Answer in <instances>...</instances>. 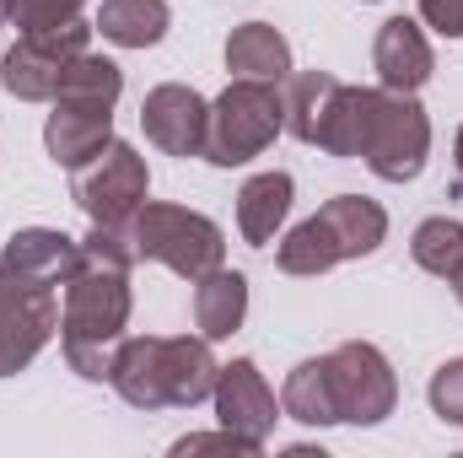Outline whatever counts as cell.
Returning a JSON list of instances; mask_svg holds the SVG:
<instances>
[{
  "label": "cell",
  "instance_id": "1",
  "mask_svg": "<svg viewBox=\"0 0 463 458\" xmlns=\"http://www.w3.org/2000/svg\"><path fill=\"white\" fill-rule=\"evenodd\" d=\"M129 270L135 253L118 227H92L76 248V270L60 302V345L71 372L103 383L114 372V350L129 329Z\"/></svg>",
  "mask_w": 463,
  "mask_h": 458
},
{
  "label": "cell",
  "instance_id": "2",
  "mask_svg": "<svg viewBox=\"0 0 463 458\" xmlns=\"http://www.w3.org/2000/svg\"><path fill=\"white\" fill-rule=\"evenodd\" d=\"M216 356L205 335H124L109 383L135 410H189L216 388Z\"/></svg>",
  "mask_w": 463,
  "mask_h": 458
},
{
  "label": "cell",
  "instance_id": "3",
  "mask_svg": "<svg viewBox=\"0 0 463 458\" xmlns=\"http://www.w3.org/2000/svg\"><path fill=\"white\" fill-rule=\"evenodd\" d=\"M350 157H361L383 184H410V178H420V167H426V157H431V119L415 103V92L361 87V92H355Z\"/></svg>",
  "mask_w": 463,
  "mask_h": 458
},
{
  "label": "cell",
  "instance_id": "4",
  "mask_svg": "<svg viewBox=\"0 0 463 458\" xmlns=\"http://www.w3.org/2000/svg\"><path fill=\"white\" fill-rule=\"evenodd\" d=\"M388 237V211L366 195H335L318 216H307L302 227L286 232V243L275 248V264L286 275H324L345 259L377 253V243Z\"/></svg>",
  "mask_w": 463,
  "mask_h": 458
},
{
  "label": "cell",
  "instance_id": "5",
  "mask_svg": "<svg viewBox=\"0 0 463 458\" xmlns=\"http://www.w3.org/2000/svg\"><path fill=\"white\" fill-rule=\"evenodd\" d=\"M118 232H124L135 264L151 259V264H167V270L184 275V281H200V275L222 270V259H227L222 227H216L211 216H200V211H184V205H156V200H146Z\"/></svg>",
  "mask_w": 463,
  "mask_h": 458
},
{
  "label": "cell",
  "instance_id": "6",
  "mask_svg": "<svg viewBox=\"0 0 463 458\" xmlns=\"http://www.w3.org/2000/svg\"><path fill=\"white\" fill-rule=\"evenodd\" d=\"M280 129H286L280 87H269V81H237V76H232V87L211 103L205 162H211V167H242V162H253Z\"/></svg>",
  "mask_w": 463,
  "mask_h": 458
},
{
  "label": "cell",
  "instance_id": "7",
  "mask_svg": "<svg viewBox=\"0 0 463 458\" xmlns=\"http://www.w3.org/2000/svg\"><path fill=\"white\" fill-rule=\"evenodd\" d=\"M151 195L146 157L129 140H109L98 157L71 167V200L92 216V227H124Z\"/></svg>",
  "mask_w": 463,
  "mask_h": 458
},
{
  "label": "cell",
  "instance_id": "8",
  "mask_svg": "<svg viewBox=\"0 0 463 458\" xmlns=\"http://www.w3.org/2000/svg\"><path fill=\"white\" fill-rule=\"evenodd\" d=\"M92 22H60V27H43V33H22L5 60H0V87L16 98V103H54L60 92V76L76 54H87L92 43Z\"/></svg>",
  "mask_w": 463,
  "mask_h": 458
},
{
  "label": "cell",
  "instance_id": "9",
  "mask_svg": "<svg viewBox=\"0 0 463 458\" xmlns=\"http://www.w3.org/2000/svg\"><path fill=\"white\" fill-rule=\"evenodd\" d=\"M329 383H335V410L340 426H377L393 415L399 405V377L388 367V356L366 340H345L335 345L329 356Z\"/></svg>",
  "mask_w": 463,
  "mask_h": 458
},
{
  "label": "cell",
  "instance_id": "10",
  "mask_svg": "<svg viewBox=\"0 0 463 458\" xmlns=\"http://www.w3.org/2000/svg\"><path fill=\"white\" fill-rule=\"evenodd\" d=\"M54 335H60L54 286L0 275V377H16Z\"/></svg>",
  "mask_w": 463,
  "mask_h": 458
},
{
  "label": "cell",
  "instance_id": "11",
  "mask_svg": "<svg viewBox=\"0 0 463 458\" xmlns=\"http://www.w3.org/2000/svg\"><path fill=\"white\" fill-rule=\"evenodd\" d=\"M140 129L156 151L167 157H205V129H211V103L184 87V81H162L146 92L140 103Z\"/></svg>",
  "mask_w": 463,
  "mask_h": 458
},
{
  "label": "cell",
  "instance_id": "12",
  "mask_svg": "<svg viewBox=\"0 0 463 458\" xmlns=\"http://www.w3.org/2000/svg\"><path fill=\"white\" fill-rule=\"evenodd\" d=\"M211 399H216V421H222L227 432L259 443V448L269 443V432H275V421H280V405H275V394H269L259 361H248V356L227 361V367L216 372Z\"/></svg>",
  "mask_w": 463,
  "mask_h": 458
},
{
  "label": "cell",
  "instance_id": "13",
  "mask_svg": "<svg viewBox=\"0 0 463 458\" xmlns=\"http://www.w3.org/2000/svg\"><path fill=\"white\" fill-rule=\"evenodd\" d=\"M372 65H377V81H383L388 92H420V87L431 81V71H437L431 43H426L420 22H410V16H388V22L377 27Z\"/></svg>",
  "mask_w": 463,
  "mask_h": 458
},
{
  "label": "cell",
  "instance_id": "14",
  "mask_svg": "<svg viewBox=\"0 0 463 458\" xmlns=\"http://www.w3.org/2000/svg\"><path fill=\"white\" fill-rule=\"evenodd\" d=\"M76 248H81L76 237H65L54 227H22L0 248V275L38 281V286H65L71 270H76Z\"/></svg>",
  "mask_w": 463,
  "mask_h": 458
},
{
  "label": "cell",
  "instance_id": "15",
  "mask_svg": "<svg viewBox=\"0 0 463 458\" xmlns=\"http://www.w3.org/2000/svg\"><path fill=\"white\" fill-rule=\"evenodd\" d=\"M114 140V109H87V103H60L43 119V146L60 167H81Z\"/></svg>",
  "mask_w": 463,
  "mask_h": 458
},
{
  "label": "cell",
  "instance_id": "16",
  "mask_svg": "<svg viewBox=\"0 0 463 458\" xmlns=\"http://www.w3.org/2000/svg\"><path fill=\"white\" fill-rule=\"evenodd\" d=\"M227 71L237 81L286 87V76H291V43L269 22H242V27H232V38H227Z\"/></svg>",
  "mask_w": 463,
  "mask_h": 458
},
{
  "label": "cell",
  "instance_id": "17",
  "mask_svg": "<svg viewBox=\"0 0 463 458\" xmlns=\"http://www.w3.org/2000/svg\"><path fill=\"white\" fill-rule=\"evenodd\" d=\"M291 195H297L291 173H253L237 189V232H242V243L269 248L280 222L291 216Z\"/></svg>",
  "mask_w": 463,
  "mask_h": 458
},
{
  "label": "cell",
  "instance_id": "18",
  "mask_svg": "<svg viewBox=\"0 0 463 458\" xmlns=\"http://www.w3.org/2000/svg\"><path fill=\"white\" fill-rule=\"evenodd\" d=\"M340 76H329V71H291L286 76V92H280V103H286V129L302 140V146H318L324 140V124L335 114V98H340Z\"/></svg>",
  "mask_w": 463,
  "mask_h": 458
},
{
  "label": "cell",
  "instance_id": "19",
  "mask_svg": "<svg viewBox=\"0 0 463 458\" xmlns=\"http://www.w3.org/2000/svg\"><path fill=\"white\" fill-rule=\"evenodd\" d=\"M248 319V281L237 270H211L194 281V324L205 340H232Z\"/></svg>",
  "mask_w": 463,
  "mask_h": 458
},
{
  "label": "cell",
  "instance_id": "20",
  "mask_svg": "<svg viewBox=\"0 0 463 458\" xmlns=\"http://www.w3.org/2000/svg\"><path fill=\"white\" fill-rule=\"evenodd\" d=\"M92 27L118 49H151V43L167 38L173 11H167V0H103Z\"/></svg>",
  "mask_w": 463,
  "mask_h": 458
},
{
  "label": "cell",
  "instance_id": "21",
  "mask_svg": "<svg viewBox=\"0 0 463 458\" xmlns=\"http://www.w3.org/2000/svg\"><path fill=\"white\" fill-rule=\"evenodd\" d=\"M280 415L302 421V426H340V410H335V383H329V361H302L291 367L286 388H280Z\"/></svg>",
  "mask_w": 463,
  "mask_h": 458
},
{
  "label": "cell",
  "instance_id": "22",
  "mask_svg": "<svg viewBox=\"0 0 463 458\" xmlns=\"http://www.w3.org/2000/svg\"><path fill=\"white\" fill-rule=\"evenodd\" d=\"M118 92H124V71H118L114 60H103V54H76L71 65H65V76H60V103H87V109H114Z\"/></svg>",
  "mask_w": 463,
  "mask_h": 458
},
{
  "label": "cell",
  "instance_id": "23",
  "mask_svg": "<svg viewBox=\"0 0 463 458\" xmlns=\"http://www.w3.org/2000/svg\"><path fill=\"white\" fill-rule=\"evenodd\" d=\"M410 253H415V264L426 275L453 281L458 264H463V222H453V216H426L415 227V237H410Z\"/></svg>",
  "mask_w": 463,
  "mask_h": 458
},
{
  "label": "cell",
  "instance_id": "24",
  "mask_svg": "<svg viewBox=\"0 0 463 458\" xmlns=\"http://www.w3.org/2000/svg\"><path fill=\"white\" fill-rule=\"evenodd\" d=\"M76 16H81V0H5V22H16L22 33H43Z\"/></svg>",
  "mask_w": 463,
  "mask_h": 458
},
{
  "label": "cell",
  "instance_id": "25",
  "mask_svg": "<svg viewBox=\"0 0 463 458\" xmlns=\"http://www.w3.org/2000/svg\"><path fill=\"white\" fill-rule=\"evenodd\" d=\"M426 399H431L437 421H448V426H463V356L442 361V367L431 372V388H426Z\"/></svg>",
  "mask_w": 463,
  "mask_h": 458
},
{
  "label": "cell",
  "instance_id": "26",
  "mask_svg": "<svg viewBox=\"0 0 463 458\" xmlns=\"http://www.w3.org/2000/svg\"><path fill=\"white\" fill-rule=\"evenodd\" d=\"M189 453H237V458H259L264 448L222 426V432H189V437H178V443H173V458H189Z\"/></svg>",
  "mask_w": 463,
  "mask_h": 458
},
{
  "label": "cell",
  "instance_id": "27",
  "mask_svg": "<svg viewBox=\"0 0 463 458\" xmlns=\"http://www.w3.org/2000/svg\"><path fill=\"white\" fill-rule=\"evenodd\" d=\"M420 22L442 38H463V0H420Z\"/></svg>",
  "mask_w": 463,
  "mask_h": 458
},
{
  "label": "cell",
  "instance_id": "28",
  "mask_svg": "<svg viewBox=\"0 0 463 458\" xmlns=\"http://www.w3.org/2000/svg\"><path fill=\"white\" fill-rule=\"evenodd\" d=\"M453 162H458V178H453V195L463 200V124H458V140H453Z\"/></svg>",
  "mask_w": 463,
  "mask_h": 458
},
{
  "label": "cell",
  "instance_id": "29",
  "mask_svg": "<svg viewBox=\"0 0 463 458\" xmlns=\"http://www.w3.org/2000/svg\"><path fill=\"white\" fill-rule=\"evenodd\" d=\"M448 286H453V297H458V302H463V264H458V275H453Z\"/></svg>",
  "mask_w": 463,
  "mask_h": 458
},
{
  "label": "cell",
  "instance_id": "30",
  "mask_svg": "<svg viewBox=\"0 0 463 458\" xmlns=\"http://www.w3.org/2000/svg\"><path fill=\"white\" fill-rule=\"evenodd\" d=\"M0 22H5V0H0Z\"/></svg>",
  "mask_w": 463,
  "mask_h": 458
}]
</instances>
